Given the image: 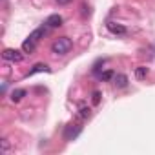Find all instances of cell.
<instances>
[{
	"instance_id": "52a82bcc",
	"label": "cell",
	"mask_w": 155,
	"mask_h": 155,
	"mask_svg": "<svg viewBox=\"0 0 155 155\" xmlns=\"http://www.w3.org/2000/svg\"><path fill=\"white\" fill-rule=\"evenodd\" d=\"M108 29H110L111 33H115V35H124V33H126V28L120 26V24H115V22H110V24H108Z\"/></svg>"
},
{
	"instance_id": "ba28073f",
	"label": "cell",
	"mask_w": 155,
	"mask_h": 155,
	"mask_svg": "<svg viewBox=\"0 0 155 155\" xmlns=\"http://www.w3.org/2000/svg\"><path fill=\"white\" fill-rule=\"evenodd\" d=\"M40 71H49V68H48L46 64H35L33 69H29L28 77H31V75H35V73H40Z\"/></svg>"
},
{
	"instance_id": "9a60e30c",
	"label": "cell",
	"mask_w": 155,
	"mask_h": 155,
	"mask_svg": "<svg viewBox=\"0 0 155 155\" xmlns=\"http://www.w3.org/2000/svg\"><path fill=\"white\" fill-rule=\"evenodd\" d=\"M57 2H58V4H62V6H64V4H69V2H71V0H57Z\"/></svg>"
},
{
	"instance_id": "4fadbf2b",
	"label": "cell",
	"mask_w": 155,
	"mask_h": 155,
	"mask_svg": "<svg viewBox=\"0 0 155 155\" xmlns=\"http://www.w3.org/2000/svg\"><path fill=\"white\" fill-rule=\"evenodd\" d=\"M79 117H81V119H88V117H90V108L82 106V108L79 110Z\"/></svg>"
},
{
	"instance_id": "6da1fadb",
	"label": "cell",
	"mask_w": 155,
	"mask_h": 155,
	"mask_svg": "<svg viewBox=\"0 0 155 155\" xmlns=\"http://www.w3.org/2000/svg\"><path fill=\"white\" fill-rule=\"evenodd\" d=\"M48 29H49V26L48 24H44V26H40V28H37L29 37H28V40H24V44H22V49L26 51V53H31L33 49H35V46L38 44V40L48 33Z\"/></svg>"
},
{
	"instance_id": "5bb4252c",
	"label": "cell",
	"mask_w": 155,
	"mask_h": 155,
	"mask_svg": "<svg viewBox=\"0 0 155 155\" xmlns=\"http://www.w3.org/2000/svg\"><path fill=\"white\" fill-rule=\"evenodd\" d=\"M99 101H101V93H99V91H95V93H93V102H95V104H99Z\"/></svg>"
},
{
	"instance_id": "8992f818",
	"label": "cell",
	"mask_w": 155,
	"mask_h": 155,
	"mask_svg": "<svg viewBox=\"0 0 155 155\" xmlns=\"http://www.w3.org/2000/svg\"><path fill=\"white\" fill-rule=\"evenodd\" d=\"M46 24L49 28H58V26H62V17L60 15H49L48 20H46Z\"/></svg>"
},
{
	"instance_id": "8fae6325",
	"label": "cell",
	"mask_w": 155,
	"mask_h": 155,
	"mask_svg": "<svg viewBox=\"0 0 155 155\" xmlns=\"http://www.w3.org/2000/svg\"><path fill=\"white\" fill-rule=\"evenodd\" d=\"M113 77H115V71H111V69H108V71H104V73L101 75V79H102V81H111V79H113Z\"/></svg>"
},
{
	"instance_id": "3957f363",
	"label": "cell",
	"mask_w": 155,
	"mask_h": 155,
	"mask_svg": "<svg viewBox=\"0 0 155 155\" xmlns=\"http://www.w3.org/2000/svg\"><path fill=\"white\" fill-rule=\"evenodd\" d=\"M81 131H82V126H79V124H69L66 128V131H64V139L66 140H73L75 137H79Z\"/></svg>"
},
{
	"instance_id": "9c48e42d",
	"label": "cell",
	"mask_w": 155,
	"mask_h": 155,
	"mask_svg": "<svg viewBox=\"0 0 155 155\" xmlns=\"http://www.w3.org/2000/svg\"><path fill=\"white\" fill-rule=\"evenodd\" d=\"M24 95H26V91H24V90H15V91L11 93V101H13V102H18Z\"/></svg>"
},
{
	"instance_id": "7a4b0ae2",
	"label": "cell",
	"mask_w": 155,
	"mask_h": 155,
	"mask_svg": "<svg viewBox=\"0 0 155 155\" xmlns=\"http://www.w3.org/2000/svg\"><path fill=\"white\" fill-rule=\"evenodd\" d=\"M71 48H73L71 38L60 37V38H57V40L51 44V53H55V55H66V53L71 51Z\"/></svg>"
},
{
	"instance_id": "7c38bea8",
	"label": "cell",
	"mask_w": 155,
	"mask_h": 155,
	"mask_svg": "<svg viewBox=\"0 0 155 155\" xmlns=\"http://www.w3.org/2000/svg\"><path fill=\"white\" fill-rule=\"evenodd\" d=\"M0 144H2V153L8 155L9 153V140L8 139H2V140H0Z\"/></svg>"
},
{
	"instance_id": "30bf717a",
	"label": "cell",
	"mask_w": 155,
	"mask_h": 155,
	"mask_svg": "<svg viewBox=\"0 0 155 155\" xmlns=\"http://www.w3.org/2000/svg\"><path fill=\"white\" fill-rule=\"evenodd\" d=\"M146 75H148V68H144V66H139V68L135 69V77H137V79H144Z\"/></svg>"
},
{
	"instance_id": "277c9868",
	"label": "cell",
	"mask_w": 155,
	"mask_h": 155,
	"mask_svg": "<svg viewBox=\"0 0 155 155\" xmlns=\"http://www.w3.org/2000/svg\"><path fill=\"white\" fill-rule=\"evenodd\" d=\"M2 57H4V60H9V62H20L22 60V53L17 49H4Z\"/></svg>"
},
{
	"instance_id": "5b68a950",
	"label": "cell",
	"mask_w": 155,
	"mask_h": 155,
	"mask_svg": "<svg viewBox=\"0 0 155 155\" xmlns=\"http://www.w3.org/2000/svg\"><path fill=\"white\" fill-rule=\"evenodd\" d=\"M113 84H115L117 88H124V86L128 84V77L122 75V73H115V77H113Z\"/></svg>"
}]
</instances>
